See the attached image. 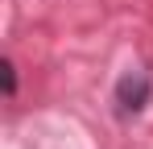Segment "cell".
I'll return each instance as SVG.
<instances>
[{
	"mask_svg": "<svg viewBox=\"0 0 153 149\" xmlns=\"http://www.w3.org/2000/svg\"><path fill=\"white\" fill-rule=\"evenodd\" d=\"M153 95V83L145 71H124L120 74V83H116V104H120V112H141Z\"/></svg>",
	"mask_w": 153,
	"mask_h": 149,
	"instance_id": "obj_1",
	"label": "cell"
},
{
	"mask_svg": "<svg viewBox=\"0 0 153 149\" xmlns=\"http://www.w3.org/2000/svg\"><path fill=\"white\" fill-rule=\"evenodd\" d=\"M0 74H4V95H17V71H13V62H0Z\"/></svg>",
	"mask_w": 153,
	"mask_h": 149,
	"instance_id": "obj_2",
	"label": "cell"
}]
</instances>
